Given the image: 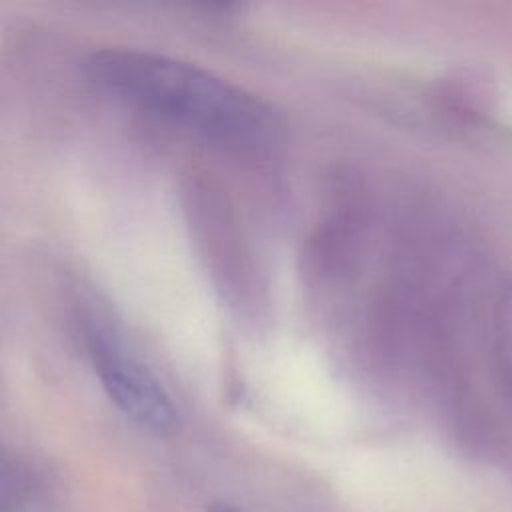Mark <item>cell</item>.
Here are the masks:
<instances>
[{"label":"cell","instance_id":"6da1fadb","mask_svg":"<svg viewBox=\"0 0 512 512\" xmlns=\"http://www.w3.org/2000/svg\"><path fill=\"white\" fill-rule=\"evenodd\" d=\"M88 70L112 94L222 142L258 144L276 128V116L262 98L166 54L104 48L88 58Z\"/></svg>","mask_w":512,"mask_h":512},{"label":"cell","instance_id":"3957f363","mask_svg":"<svg viewBox=\"0 0 512 512\" xmlns=\"http://www.w3.org/2000/svg\"><path fill=\"white\" fill-rule=\"evenodd\" d=\"M48 486L22 460H2L0 472V512H52Z\"/></svg>","mask_w":512,"mask_h":512},{"label":"cell","instance_id":"277c9868","mask_svg":"<svg viewBox=\"0 0 512 512\" xmlns=\"http://www.w3.org/2000/svg\"><path fill=\"white\" fill-rule=\"evenodd\" d=\"M210 512H238V510L232 508V506H228V504H216V506L210 508Z\"/></svg>","mask_w":512,"mask_h":512},{"label":"cell","instance_id":"7a4b0ae2","mask_svg":"<svg viewBox=\"0 0 512 512\" xmlns=\"http://www.w3.org/2000/svg\"><path fill=\"white\" fill-rule=\"evenodd\" d=\"M86 344L104 392L128 420L154 434L176 430L180 412L172 396L110 328L92 324L86 330Z\"/></svg>","mask_w":512,"mask_h":512}]
</instances>
